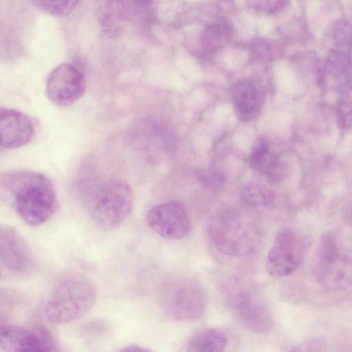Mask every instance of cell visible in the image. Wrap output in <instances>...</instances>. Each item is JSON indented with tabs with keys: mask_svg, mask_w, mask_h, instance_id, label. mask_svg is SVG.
Returning <instances> with one entry per match:
<instances>
[{
	"mask_svg": "<svg viewBox=\"0 0 352 352\" xmlns=\"http://www.w3.org/2000/svg\"><path fill=\"white\" fill-rule=\"evenodd\" d=\"M1 184L16 212L26 224L42 225L56 212L58 199L55 188L43 173L30 170L6 173L1 175Z\"/></svg>",
	"mask_w": 352,
	"mask_h": 352,
	"instance_id": "6da1fadb",
	"label": "cell"
},
{
	"mask_svg": "<svg viewBox=\"0 0 352 352\" xmlns=\"http://www.w3.org/2000/svg\"><path fill=\"white\" fill-rule=\"evenodd\" d=\"M81 182L78 187L80 203L92 221L99 228H116L130 214L133 194L124 180L113 177H94Z\"/></svg>",
	"mask_w": 352,
	"mask_h": 352,
	"instance_id": "7a4b0ae2",
	"label": "cell"
},
{
	"mask_svg": "<svg viewBox=\"0 0 352 352\" xmlns=\"http://www.w3.org/2000/svg\"><path fill=\"white\" fill-rule=\"evenodd\" d=\"M327 231L321 236L314 264L317 281L331 290L352 283V234Z\"/></svg>",
	"mask_w": 352,
	"mask_h": 352,
	"instance_id": "3957f363",
	"label": "cell"
},
{
	"mask_svg": "<svg viewBox=\"0 0 352 352\" xmlns=\"http://www.w3.org/2000/svg\"><path fill=\"white\" fill-rule=\"evenodd\" d=\"M97 289L87 277L77 274L63 278L47 301L44 313L48 321L64 324L85 316L97 300Z\"/></svg>",
	"mask_w": 352,
	"mask_h": 352,
	"instance_id": "277c9868",
	"label": "cell"
},
{
	"mask_svg": "<svg viewBox=\"0 0 352 352\" xmlns=\"http://www.w3.org/2000/svg\"><path fill=\"white\" fill-rule=\"evenodd\" d=\"M207 225L213 244L225 255L243 256L256 247L258 234L255 226L232 210H224L212 214Z\"/></svg>",
	"mask_w": 352,
	"mask_h": 352,
	"instance_id": "5b68a950",
	"label": "cell"
},
{
	"mask_svg": "<svg viewBox=\"0 0 352 352\" xmlns=\"http://www.w3.org/2000/svg\"><path fill=\"white\" fill-rule=\"evenodd\" d=\"M160 298L165 313L177 322L198 320L206 309L204 287L190 278H177L166 282L162 287Z\"/></svg>",
	"mask_w": 352,
	"mask_h": 352,
	"instance_id": "8992f818",
	"label": "cell"
},
{
	"mask_svg": "<svg viewBox=\"0 0 352 352\" xmlns=\"http://www.w3.org/2000/svg\"><path fill=\"white\" fill-rule=\"evenodd\" d=\"M307 247V240L285 229L276 236L266 257L265 269L274 277L293 273L300 265Z\"/></svg>",
	"mask_w": 352,
	"mask_h": 352,
	"instance_id": "52a82bcc",
	"label": "cell"
},
{
	"mask_svg": "<svg viewBox=\"0 0 352 352\" xmlns=\"http://www.w3.org/2000/svg\"><path fill=\"white\" fill-rule=\"evenodd\" d=\"M87 81L84 74L76 65L64 63L56 67L46 81V94L58 107H67L85 94Z\"/></svg>",
	"mask_w": 352,
	"mask_h": 352,
	"instance_id": "ba28073f",
	"label": "cell"
},
{
	"mask_svg": "<svg viewBox=\"0 0 352 352\" xmlns=\"http://www.w3.org/2000/svg\"><path fill=\"white\" fill-rule=\"evenodd\" d=\"M146 220L155 233L168 240L183 239L190 230L188 213L185 207L177 201L153 206L148 211Z\"/></svg>",
	"mask_w": 352,
	"mask_h": 352,
	"instance_id": "9c48e42d",
	"label": "cell"
},
{
	"mask_svg": "<svg viewBox=\"0 0 352 352\" xmlns=\"http://www.w3.org/2000/svg\"><path fill=\"white\" fill-rule=\"evenodd\" d=\"M57 346L51 333L43 326L32 329L5 325L0 329V351H54Z\"/></svg>",
	"mask_w": 352,
	"mask_h": 352,
	"instance_id": "30bf717a",
	"label": "cell"
},
{
	"mask_svg": "<svg viewBox=\"0 0 352 352\" xmlns=\"http://www.w3.org/2000/svg\"><path fill=\"white\" fill-rule=\"evenodd\" d=\"M0 255L4 266L16 273L30 272L35 266L34 258L29 243L10 226H1Z\"/></svg>",
	"mask_w": 352,
	"mask_h": 352,
	"instance_id": "8fae6325",
	"label": "cell"
},
{
	"mask_svg": "<svg viewBox=\"0 0 352 352\" xmlns=\"http://www.w3.org/2000/svg\"><path fill=\"white\" fill-rule=\"evenodd\" d=\"M232 304L237 319L248 329L258 333H266L272 329V314L255 293L240 290L232 298Z\"/></svg>",
	"mask_w": 352,
	"mask_h": 352,
	"instance_id": "7c38bea8",
	"label": "cell"
},
{
	"mask_svg": "<svg viewBox=\"0 0 352 352\" xmlns=\"http://www.w3.org/2000/svg\"><path fill=\"white\" fill-rule=\"evenodd\" d=\"M94 4L102 33L109 39L120 37L129 21L132 0H95Z\"/></svg>",
	"mask_w": 352,
	"mask_h": 352,
	"instance_id": "4fadbf2b",
	"label": "cell"
},
{
	"mask_svg": "<svg viewBox=\"0 0 352 352\" xmlns=\"http://www.w3.org/2000/svg\"><path fill=\"white\" fill-rule=\"evenodd\" d=\"M1 146L12 149L28 144L34 134L31 119L23 113L10 108H1Z\"/></svg>",
	"mask_w": 352,
	"mask_h": 352,
	"instance_id": "5bb4252c",
	"label": "cell"
},
{
	"mask_svg": "<svg viewBox=\"0 0 352 352\" xmlns=\"http://www.w3.org/2000/svg\"><path fill=\"white\" fill-rule=\"evenodd\" d=\"M232 101L237 118L250 122L258 117L264 107V89L252 80L239 81L232 89Z\"/></svg>",
	"mask_w": 352,
	"mask_h": 352,
	"instance_id": "9a60e30c",
	"label": "cell"
},
{
	"mask_svg": "<svg viewBox=\"0 0 352 352\" xmlns=\"http://www.w3.org/2000/svg\"><path fill=\"white\" fill-rule=\"evenodd\" d=\"M270 146L266 138L258 137L252 145L248 162L256 171L275 179L280 174V164L278 156L272 152Z\"/></svg>",
	"mask_w": 352,
	"mask_h": 352,
	"instance_id": "2e32d148",
	"label": "cell"
},
{
	"mask_svg": "<svg viewBox=\"0 0 352 352\" xmlns=\"http://www.w3.org/2000/svg\"><path fill=\"white\" fill-rule=\"evenodd\" d=\"M228 344L226 333L217 328H204L192 335L184 346V351L192 352L223 351Z\"/></svg>",
	"mask_w": 352,
	"mask_h": 352,
	"instance_id": "e0dca14e",
	"label": "cell"
},
{
	"mask_svg": "<svg viewBox=\"0 0 352 352\" xmlns=\"http://www.w3.org/2000/svg\"><path fill=\"white\" fill-rule=\"evenodd\" d=\"M80 0H31L40 10L54 16H65L72 13Z\"/></svg>",
	"mask_w": 352,
	"mask_h": 352,
	"instance_id": "ac0fdd59",
	"label": "cell"
},
{
	"mask_svg": "<svg viewBox=\"0 0 352 352\" xmlns=\"http://www.w3.org/2000/svg\"><path fill=\"white\" fill-rule=\"evenodd\" d=\"M242 197L245 202L253 206H265L272 199L271 192L258 184L245 186L242 190Z\"/></svg>",
	"mask_w": 352,
	"mask_h": 352,
	"instance_id": "d6986e66",
	"label": "cell"
},
{
	"mask_svg": "<svg viewBox=\"0 0 352 352\" xmlns=\"http://www.w3.org/2000/svg\"><path fill=\"white\" fill-rule=\"evenodd\" d=\"M287 0H258L252 2L253 6L265 12H274L283 7Z\"/></svg>",
	"mask_w": 352,
	"mask_h": 352,
	"instance_id": "ffe728a7",
	"label": "cell"
},
{
	"mask_svg": "<svg viewBox=\"0 0 352 352\" xmlns=\"http://www.w3.org/2000/svg\"><path fill=\"white\" fill-rule=\"evenodd\" d=\"M119 351H148L149 349L144 348L139 344H131L122 346Z\"/></svg>",
	"mask_w": 352,
	"mask_h": 352,
	"instance_id": "44dd1931",
	"label": "cell"
}]
</instances>
